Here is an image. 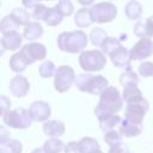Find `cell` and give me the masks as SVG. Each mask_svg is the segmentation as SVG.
Wrapping results in <instances>:
<instances>
[{
  "instance_id": "cell-1",
  "label": "cell",
  "mask_w": 153,
  "mask_h": 153,
  "mask_svg": "<svg viewBox=\"0 0 153 153\" xmlns=\"http://www.w3.org/2000/svg\"><path fill=\"white\" fill-rule=\"evenodd\" d=\"M123 106V98L115 86L106 87L99 94V103L94 108V114L98 118L116 115Z\"/></svg>"
},
{
  "instance_id": "cell-2",
  "label": "cell",
  "mask_w": 153,
  "mask_h": 153,
  "mask_svg": "<svg viewBox=\"0 0 153 153\" xmlns=\"http://www.w3.org/2000/svg\"><path fill=\"white\" fill-rule=\"evenodd\" d=\"M57 45L62 51L75 54L86 48L87 36L81 30L61 32L57 37Z\"/></svg>"
},
{
  "instance_id": "cell-3",
  "label": "cell",
  "mask_w": 153,
  "mask_h": 153,
  "mask_svg": "<svg viewBox=\"0 0 153 153\" xmlns=\"http://www.w3.org/2000/svg\"><path fill=\"white\" fill-rule=\"evenodd\" d=\"M75 86L81 92H87L91 94H100L106 87H109V81L103 75H92L87 73H81L75 79Z\"/></svg>"
},
{
  "instance_id": "cell-4",
  "label": "cell",
  "mask_w": 153,
  "mask_h": 153,
  "mask_svg": "<svg viewBox=\"0 0 153 153\" xmlns=\"http://www.w3.org/2000/svg\"><path fill=\"white\" fill-rule=\"evenodd\" d=\"M79 65L86 72L102 71L106 65V57L100 50H85L79 56Z\"/></svg>"
},
{
  "instance_id": "cell-5",
  "label": "cell",
  "mask_w": 153,
  "mask_h": 153,
  "mask_svg": "<svg viewBox=\"0 0 153 153\" xmlns=\"http://www.w3.org/2000/svg\"><path fill=\"white\" fill-rule=\"evenodd\" d=\"M2 121L6 126L14 129H26L31 126L32 117L30 111L24 108H17L14 110H10L2 115Z\"/></svg>"
},
{
  "instance_id": "cell-6",
  "label": "cell",
  "mask_w": 153,
  "mask_h": 153,
  "mask_svg": "<svg viewBox=\"0 0 153 153\" xmlns=\"http://www.w3.org/2000/svg\"><path fill=\"white\" fill-rule=\"evenodd\" d=\"M54 87L57 92L63 93L71 88V86L75 82V73L74 69L69 66H60L56 69L54 76Z\"/></svg>"
},
{
  "instance_id": "cell-7",
  "label": "cell",
  "mask_w": 153,
  "mask_h": 153,
  "mask_svg": "<svg viewBox=\"0 0 153 153\" xmlns=\"http://www.w3.org/2000/svg\"><path fill=\"white\" fill-rule=\"evenodd\" d=\"M91 16L96 23H110L117 16V8L111 2H99L91 7Z\"/></svg>"
},
{
  "instance_id": "cell-8",
  "label": "cell",
  "mask_w": 153,
  "mask_h": 153,
  "mask_svg": "<svg viewBox=\"0 0 153 153\" xmlns=\"http://www.w3.org/2000/svg\"><path fill=\"white\" fill-rule=\"evenodd\" d=\"M148 106H149L148 102L145 98H142L141 100L127 104L124 118L128 120V121H131L134 123L141 124L142 120H143V117H145V115H146V112L148 110Z\"/></svg>"
},
{
  "instance_id": "cell-9",
  "label": "cell",
  "mask_w": 153,
  "mask_h": 153,
  "mask_svg": "<svg viewBox=\"0 0 153 153\" xmlns=\"http://www.w3.org/2000/svg\"><path fill=\"white\" fill-rule=\"evenodd\" d=\"M153 54V41L151 38H140L130 49L131 60H143Z\"/></svg>"
},
{
  "instance_id": "cell-10",
  "label": "cell",
  "mask_w": 153,
  "mask_h": 153,
  "mask_svg": "<svg viewBox=\"0 0 153 153\" xmlns=\"http://www.w3.org/2000/svg\"><path fill=\"white\" fill-rule=\"evenodd\" d=\"M20 53L27 59V61L30 63H33V62L41 61L45 57L47 49L41 43H29V44H25L20 49Z\"/></svg>"
},
{
  "instance_id": "cell-11",
  "label": "cell",
  "mask_w": 153,
  "mask_h": 153,
  "mask_svg": "<svg viewBox=\"0 0 153 153\" xmlns=\"http://www.w3.org/2000/svg\"><path fill=\"white\" fill-rule=\"evenodd\" d=\"M111 62L115 65V67L118 68H123L126 71H131V65H130V50H128L127 48H124L123 45H121L120 48H117L115 51H112L110 55Z\"/></svg>"
},
{
  "instance_id": "cell-12",
  "label": "cell",
  "mask_w": 153,
  "mask_h": 153,
  "mask_svg": "<svg viewBox=\"0 0 153 153\" xmlns=\"http://www.w3.org/2000/svg\"><path fill=\"white\" fill-rule=\"evenodd\" d=\"M29 111H30V115L32 117V121H36V122H44L51 115L50 105L45 102H42V100L33 102L30 105Z\"/></svg>"
},
{
  "instance_id": "cell-13",
  "label": "cell",
  "mask_w": 153,
  "mask_h": 153,
  "mask_svg": "<svg viewBox=\"0 0 153 153\" xmlns=\"http://www.w3.org/2000/svg\"><path fill=\"white\" fill-rule=\"evenodd\" d=\"M30 90V84L29 80L23 76V75H16L11 81H10V91L16 96V97H24L27 94Z\"/></svg>"
},
{
  "instance_id": "cell-14",
  "label": "cell",
  "mask_w": 153,
  "mask_h": 153,
  "mask_svg": "<svg viewBox=\"0 0 153 153\" xmlns=\"http://www.w3.org/2000/svg\"><path fill=\"white\" fill-rule=\"evenodd\" d=\"M22 36L17 32H7L4 33L1 37V47H2V53L4 50H16L22 45Z\"/></svg>"
},
{
  "instance_id": "cell-15",
  "label": "cell",
  "mask_w": 153,
  "mask_h": 153,
  "mask_svg": "<svg viewBox=\"0 0 153 153\" xmlns=\"http://www.w3.org/2000/svg\"><path fill=\"white\" fill-rule=\"evenodd\" d=\"M43 133L49 137H60L65 133V123L57 120H50L44 122Z\"/></svg>"
},
{
  "instance_id": "cell-16",
  "label": "cell",
  "mask_w": 153,
  "mask_h": 153,
  "mask_svg": "<svg viewBox=\"0 0 153 153\" xmlns=\"http://www.w3.org/2000/svg\"><path fill=\"white\" fill-rule=\"evenodd\" d=\"M118 130L123 136L134 137V136H137V135L141 134L142 124H137V123H134V122L128 121V120L124 118V120H122V122L118 127Z\"/></svg>"
},
{
  "instance_id": "cell-17",
  "label": "cell",
  "mask_w": 153,
  "mask_h": 153,
  "mask_svg": "<svg viewBox=\"0 0 153 153\" xmlns=\"http://www.w3.org/2000/svg\"><path fill=\"white\" fill-rule=\"evenodd\" d=\"M133 31L140 38H151L153 36V25L148 18L145 20H137Z\"/></svg>"
},
{
  "instance_id": "cell-18",
  "label": "cell",
  "mask_w": 153,
  "mask_h": 153,
  "mask_svg": "<svg viewBox=\"0 0 153 153\" xmlns=\"http://www.w3.org/2000/svg\"><path fill=\"white\" fill-rule=\"evenodd\" d=\"M29 65H31V63L27 61V59H26L20 51L13 54V55L11 56V59H10V68H11L13 72H16V73L23 72Z\"/></svg>"
},
{
  "instance_id": "cell-19",
  "label": "cell",
  "mask_w": 153,
  "mask_h": 153,
  "mask_svg": "<svg viewBox=\"0 0 153 153\" xmlns=\"http://www.w3.org/2000/svg\"><path fill=\"white\" fill-rule=\"evenodd\" d=\"M74 23L76 26L79 27H86L90 26L93 20H92V16H91V8H86L82 7L80 10L76 11L75 17H74Z\"/></svg>"
},
{
  "instance_id": "cell-20",
  "label": "cell",
  "mask_w": 153,
  "mask_h": 153,
  "mask_svg": "<svg viewBox=\"0 0 153 153\" xmlns=\"http://www.w3.org/2000/svg\"><path fill=\"white\" fill-rule=\"evenodd\" d=\"M43 35V27L38 22H31L29 25L25 26L23 36L27 41H35Z\"/></svg>"
},
{
  "instance_id": "cell-21",
  "label": "cell",
  "mask_w": 153,
  "mask_h": 153,
  "mask_svg": "<svg viewBox=\"0 0 153 153\" xmlns=\"http://www.w3.org/2000/svg\"><path fill=\"white\" fill-rule=\"evenodd\" d=\"M122 98L127 104H130V103L141 100L143 97H142V93H141L140 88L137 87V85H131V86H127L123 88Z\"/></svg>"
},
{
  "instance_id": "cell-22",
  "label": "cell",
  "mask_w": 153,
  "mask_h": 153,
  "mask_svg": "<svg viewBox=\"0 0 153 153\" xmlns=\"http://www.w3.org/2000/svg\"><path fill=\"white\" fill-rule=\"evenodd\" d=\"M98 120H99V127L104 133L114 130L116 127H120V124L122 122V120L118 115H110V116H105V117H102Z\"/></svg>"
},
{
  "instance_id": "cell-23",
  "label": "cell",
  "mask_w": 153,
  "mask_h": 153,
  "mask_svg": "<svg viewBox=\"0 0 153 153\" xmlns=\"http://www.w3.org/2000/svg\"><path fill=\"white\" fill-rule=\"evenodd\" d=\"M124 13L130 20H137V19H140V17L142 14V6L140 2L131 0V1L126 4Z\"/></svg>"
},
{
  "instance_id": "cell-24",
  "label": "cell",
  "mask_w": 153,
  "mask_h": 153,
  "mask_svg": "<svg viewBox=\"0 0 153 153\" xmlns=\"http://www.w3.org/2000/svg\"><path fill=\"white\" fill-rule=\"evenodd\" d=\"M23 145L19 140L10 139L6 142L0 143V153H22Z\"/></svg>"
},
{
  "instance_id": "cell-25",
  "label": "cell",
  "mask_w": 153,
  "mask_h": 153,
  "mask_svg": "<svg viewBox=\"0 0 153 153\" xmlns=\"http://www.w3.org/2000/svg\"><path fill=\"white\" fill-rule=\"evenodd\" d=\"M65 146L63 142L57 139V137H53V139H49L44 142L43 145V149L45 153H60L61 151L65 149Z\"/></svg>"
},
{
  "instance_id": "cell-26",
  "label": "cell",
  "mask_w": 153,
  "mask_h": 153,
  "mask_svg": "<svg viewBox=\"0 0 153 153\" xmlns=\"http://www.w3.org/2000/svg\"><path fill=\"white\" fill-rule=\"evenodd\" d=\"M20 25L14 20V18L10 14V16H6L2 18L1 20V24H0V31L4 33H7V32H13V31H17L18 27Z\"/></svg>"
},
{
  "instance_id": "cell-27",
  "label": "cell",
  "mask_w": 153,
  "mask_h": 153,
  "mask_svg": "<svg viewBox=\"0 0 153 153\" xmlns=\"http://www.w3.org/2000/svg\"><path fill=\"white\" fill-rule=\"evenodd\" d=\"M79 146H80V149H81L82 153H91L93 151L100 149L98 141L94 140V139H92V137H88V136L82 137L79 141Z\"/></svg>"
},
{
  "instance_id": "cell-28",
  "label": "cell",
  "mask_w": 153,
  "mask_h": 153,
  "mask_svg": "<svg viewBox=\"0 0 153 153\" xmlns=\"http://www.w3.org/2000/svg\"><path fill=\"white\" fill-rule=\"evenodd\" d=\"M11 16L14 18V20L19 24V25H29L31 22H30V13L26 11V10H24V8H20V7H18V8H14L13 11H12V13H11Z\"/></svg>"
},
{
  "instance_id": "cell-29",
  "label": "cell",
  "mask_w": 153,
  "mask_h": 153,
  "mask_svg": "<svg viewBox=\"0 0 153 153\" xmlns=\"http://www.w3.org/2000/svg\"><path fill=\"white\" fill-rule=\"evenodd\" d=\"M62 18H63V16L56 10V7H51L48 10L47 16L44 18V22L49 26H56L62 22Z\"/></svg>"
},
{
  "instance_id": "cell-30",
  "label": "cell",
  "mask_w": 153,
  "mask_h": 153,
  "mask_svg": "<svg viewBox=\"0 0 153 153\" xmlns=\"http://www.w3.org/2000/svg\"><path fill=\"white\" fill-rule=\"evenodd\" d=\"M108 38V35L105 32V30H103L102 27H96L92 29L91 33H90V41L93 45L96 47H102L103 42Z\"/></svg>"
},
{
  "instance_id": "cell-31",
  "label": "cell",
  "mask_w": 153,
  "mask_h": 153,
  "mask_svg": "<svg viewBox=\"0 0 153 153\" xmlns=\"http://www.w3.org/2000/svg\"><path fill=\"white\" fill-rule=\"evenodd\" d=\"M139 81H140V79H139L137 74H136L135 72H133V71H126V72L122 73L121 76H120V82H121V85L123 86V88L127 87V86L137 85Z\"/></svg>"
},
{
  "instance_id": "cell-32",
  "label": "cell",
  "mask_w": 153,
  "mask_h": 153,
  "mask_svg": "<svg viewBox=\"0 0 153 153\" xmlns=\"http://www.w3.org/2000/svg\"><path fill=\"white\" fill-rule=\"evenodd\" d=\"M122 44H121V42L117 39V38H115V37H108L104 42H103V44H102V51L104 53V54H106V55H110L112 51H115L117 48H120Z\"/></svg>"
},
{
  "instance_id": "cell-33",
  "label": "cell",
  "mask_w": 153,
  "mask_h": 153,
  "mask_svg": "<svg viewBox=\"0 0 153 153\" xmlns=\"http://www.w3.org/2000/svg\"><path fill=\"white\" fill-rule=\"evenodd\" d=\"M39 75L44 79H49L50 76H53L55 73H56V69H55V66L51 61H44L41 66H39Z\"/></svg>"
},
{
  "instance_id": "cell-34",
  "label": "cell",
  "mask_w": 153,
  "mask_h": 153,
  "mask_svg": "<svg viewBox=\"0 0 153 153\" xmlns=\"http://www.w3.org/2000/svg\"><path fill=\"white\" fill-rule=\"evenodd\" d=\"M122 136H123V135L120 133V130L114 129V130L106 131V133L104 134V141H105V143H108V145L111 147V146H114V145H116V143L122 142Z\"/></svg>"
},
{
  "instance_id": "cell-35",
  "label": "cell",
  "mask_w": 153,
  "mask_h": 153,
  "mask_svg": "<svg viewBox=\"0 0 153 153\" xmlns=\"http://www.w3.org/2000/svg\"><path fill=\"white\" fill-rule=\"evenodd\" d=\"M55 7H56V10H57L63 17L71 16V14L73 13V10H74V6H73V4L71 2V0H60Z\"/></svg>"
},
{
  "instance_id": "cell-36",
  "label": "cell",
  "mask_w": 153,
  "mask_h": 153,
  "mask_svg": "<svg viewBox=\"0 0 153 153\" xmlns=\"http://www.w3.org/2000/svg\"><path fill=\"white\" fill-rule=\"evenodd\" d=\"M48 7H45L44 5L42 4H38L35 8H33V12L31 14V17L36 20V22H39V20H44L45 16H47V12H48Z\"/></svg>"
},
{
  "instance_id": "cell-37",
  "label": "cell",
  "mask_w": 153,
  "mask_h": 153,
  "mask_svg": "<svg viewBox=\"0 0 153 153\" xmlns=\"http://www.w3.org/2000/svg\"><path fill=\"white\" fill-rule=\"evenodd\" d=\"M139 74L143 78L153 76V62L145 61L139 66Z\"/></svg>"
},
{
  "instance_id": "cell-38",
  "label": "cell",
  "mask_w": 153,
  "mask_h": 153,
  "mask_svg": "<svg viewBox=\"0 0 153 153\" xmlns=\"http://www.w3.org/2000/svg\"><path fill=\"white\" fill-rule=\"evenodd\" d=\"M65 153H82L79 146V142L75 141H69L66 146H65Z\"/></svg>"
},
{
  "instance_id": "cell-39",
  "label": "cell",
  "mask_w": 153,
  "mask_h": 153,
  "mask_svg": "<svg viewBox=\"0 0 153 153\" xmlns=\"http://www.w3.org/2000/svg\"><path fill=\"white\" fill-rule=\"evenodd\" d=\"M109 153H129V148L126 143L120 142V143L111 146L109 149Z\"/></svg>"
},
{
  "instance_id": "cell-40",
  "label": "cell",
  "mask_w": 153,
  "mask_h": 153,
  "mask_svg": "<svg viewBox=\"0 0 153 153\" xmlns=\"http://www.w3.org/2000/svg\"><path fill=\"white\" fill-rule=\"evenodd\" d=\"M0 105H1V115H4V114H6L7 111H10L11 100H10L6 96H1V97H0Z\"/></svg>"
},
{
  "instance_id": "cell-41",
  "label": "cell",
  "mask_w": 153,
  "mask_h": 153,
  "mask_svg": "<svg viewBox=\"0 0 153 153\" xmlns=\"http://www.w3.org/2000/svg\"><path fill=\"white\" fill-rule=\"evenodd\" d=\"M7 140H10V133L4 127H0V143L6 142Z\"/></svg>"
},
{
  "instance_id": "cell-42",
  "label": "cell",
  "mask_w": 153,
  "mask_h": 153,
  "mask_svg": "<svg viewBox=\"0 0 153 153\" xmlns=\"http://www.w3.org/2000/svg\"><path fill=\"white\" fill-rule=\"evenodd\" d=\"M38 1L39 0H22L25 8H35L38 5Z\"/></svg>"
},
{
  "instance_id": "cell-43",
  "label": "cell",
  "mask_w": 153,
  "mask_h": 153,
  "mask_svg": "<svg viewBox=\"0 0 153 153\" xmlns=\"http://www.w3.org/2000/svg\"><path fill=\"white\" fill-rule=\"evenodd\" d=\"M93 1L94 0H78V2L80 5H82V6H90V5L93 4Z\"/></svg>"
},
{
  "instance_id": "cell-44",
  "label": "cell",
  "mask_w": 153,
  "mask_h": 153,
  "mask_svg": "<svg viewBox=\"0 0 153 153\" xmlns=\"http://www.w3.org/2000/svg\"><path fill=\"white\" fill-rule=\"evenodd\" d=\"M31 153H45V152H44V149H43V148H35Z\"/></svg>"
},
{
  "instance_id": "cell-45",
  "label": "cell",
  "mask_w": 153,
  "mask_h": 153,
  "mask_svg": "<svg viewBox=\"0 0 153 153\" xmlns=\"http://www.w3.org/2000/svg\"><path fill=\"white\" fill-rule=\"evenodd\" d=\"M91 153H103L100 149H97V151H93V152H91Z\"/></svg>"
},
{
  "instance_id": "cell-46",
  "label": "cell",
  "mask_w": 153,
  "mask_h": 153,
  "mask_svg": "<svg viewBox=\"0 0 153 153\" xmlns=\"http://www.w3.org/2000/svg\"><path fill=\"white\" fill-rule=\"evenodd\" d=\"M148 19L151 20V23H152V25H153V16H152V17H148Z\"/></svg>"
},
{
  "instance_id": "cell-47",
  "label": "cell",
  "mask_w": 153,
  "mask_h": 153,
  "mask_svg": "<svg viewBox=\"0 0 153 153\" xmlns=\"http://www.w3.org/2000/svg\"><path fill=\"white\" fill-rule=\"evenodd\" d=\"M39 1H53V0H39Z\"/></svg>"
},
{
  "instance_id": "cell-48",
  "label": "cell",
  "mask_w": 153,
  "mask_h": 153,
  "mask_svg": "<svg viewBox=\"0 0 153 153\" xmlns=\"http://www.w3.org/2000/svg\"><path fill=\"white\" fill-rule=\"evenodd\" d=\"M130 1H131V0H130Z\"/></svg>"
}]
</instances>
